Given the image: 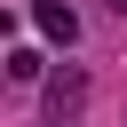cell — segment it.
Returning a JSON list of instances; mask_svg holds the SVG:
<instances>
[{
  "instance_id": "cell-1",
  "label": "cell",
  "mask_w": 127,
  "mask_h": 127,
  "mask_svg": "<svg viewBox=\"0 0 127 127\" xmlns=\"http://www.w3.org/2000/svg\"><path fill=\"white\" fill-rule=\"evenodd\" d=\"M40 32H48L56 48H71V40H79V16H71L64 0H40Z\"/></svg>"
},
{
  "instance_id": "cell-2",
  "label": "cell",
  "mask_w": 127,
  "mask_h": 127,
  "mask_svg": "<svg viewBox=\"0 0 127 127\" xmlns=\"http://www.w3.org/2000/svg\"><path fill=\"white\" fill-rule=\"evenodd\" d=\"M8 79H40V48H16L8 56Z\"/></svg>"
},
{
  "instance_id": "cell-3",
  "label": "cell",
  "mask_w": 127,
  "mask_h": 127,
  "mask_svg": "<svg viewBox=\"0 0 127 127\" xmlns=\"http://www.w3.org/2000/svg\"><path fill=\"white\" fill-rule=\"evenodd\" d=\"M79 87H87L79 71H56V87H48V95H56V111H64V103H79Z\"/></svg>"
},
{
  "instance_id": "cell-4",
  "label": "cell",
  "mask_w": 127,
  "mask_h": 127,
  "mask_svg": "<svg viewBox=\"0 0 127 127\" xmlns=\"http://www.w3.org/2000/svg\"><path fill=\"white\" fill-rule=\"evenodd\" d=\"M111 8H119V16H127V0H111Z\"/></svg>"
}]
</instances>
